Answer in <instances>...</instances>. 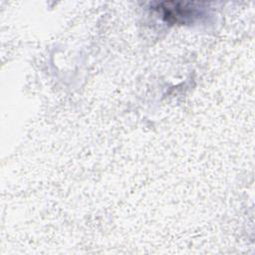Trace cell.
Wrapping results in <instances>:
<instances>
[{
    "instance_id": "6da1fadb",
    "label": "cell",
    "mask_w": 255,
    "mask_h": 255,
    "mask_svg": "<svg viewBox=\"0 0 255 255\" xmlns=\"http://www.w3.org/2000/svg\"><path fill=\"white\" fill-rule=\"evenodd\" d=\"M154 9L161 14V17L171 23H186L199 16L200 11L191 4L164 2L159 3Z\"/></svg>"
}]
</instances>
